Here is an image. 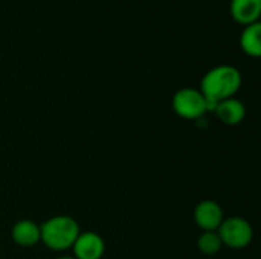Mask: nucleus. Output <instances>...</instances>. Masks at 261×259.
I'll return each instance as SVG.
<instances>
[{
	"mask_svg": "<svg viewBox=\"0 0 261 259\" xmlns=\"http://www.w3.org/2000/svg\"><path fill=\"white\" fill-rule=\"evenodd\" d=\"M243 82L242 73L231 64L216 66L208 70L200 81V92L206 101L220 102L234 98Z\"/></svg>",
	"mask_w": 261,
	"mask_h": 259,
	"instance_id": "f257e3e1",
	"label": "nucleus"
},
{
	"mask_svg": "<svg viewBox=\"0 0 261 259\" xmlns=\"http://www.w3.org/2000/svg\"><path fill=\"white\" fill-rule=\"evenodd\" d=\"M81 234L80 224L73 217L55 215L40 224V243L52 252H66L72 249Z\"/></svg>",
	"mask_w": 261,
	"mask_h": 259,
	"instance_id": "f03ea898",
	"label": "nucleus"
},
{
	"mask_svg": "<svg viewBox=\"0 0 261 259\" xmlns=\"http://www.w3.org/2000/svg\"><path fill=\"white\" fill-rule=\"evenodd\" d=\"M173 111L187 121H200L208 113L206 99L199 89L184 87L177 90L171 99Z\"/></svg>",
	"mask_w": 261,
	"mask_h": 259,
	"instance_id": "7ed1b4c3",
	"label": "nucleus"
},
{
	"mask_svg": "<svg viewBox=\"0 0 261 259\" xmlns=\"http://www.w3.org/2000/svg\"><path fill=\"white\" fill-rule=\"evenodd\" d=\"M217 234L222 244L232 250H242L251 246L254 240V229L251 223L242 217H228L222 221Z\"/></svg>",
	"mask_w": 261,
	"mask_h": 259,
	"instance_id": "20e7f679",
	"label": "nucleus"
},
{
	"mask_svg": "<svg viewBox=\"0 0 261 259\" xmlns=\"http://www.w3.org/2000/svg\"><path fill=\"white\" fill-rule=\"evenodd\" d=\"M223 220V209L217 202L203 200L194 208V223L202 232H217Z\"/></svg>",
	"mask_w": 261,
	"mask_h": 259,
	"instance_id": "39448f33",
	"label": "nucleus"
},
{
	"mask_svg": "<svg viewBox=\"0 0 261 259\" xmlns=\"http://www.w3.org/2000/svg\"><path fill=\"white\" fill-rule=\"evenodd\" d=\"M75 259H102L106 253V243L96 232H81L72 246Z\"/></svg>",
	"mask_w": 261,
	"mask_h": 259,
	"instance_id": "423d86ee",
	"label": "nucleus"
},
{
	"mask_svg": "<svg viewBox=\"0 0 261 259\" xmlns=\"http://www.w3.org/2000/svg\"><path fill=\"white\" fill-rule=\"evenodd\" d=\"M231 17L242 26H249L260 21L261 0H231Z\"/></svg>",
	"mask_w": 261,
	"mask_h": 259,
	"instance_id": "0eeeda50",
	"label": "nucleus"
},
{
	"mask_svg": "<svg viewBox=\"0 0 261 259\" xmlns=\"http://www.w3.org/2000/svg\"><path fill=\"white\" fill-rule=\"evenodd\" d=\"M11 238L18 247H34L40 243V224L29 218L18 220L11 229Z\"/></svg>",
	"mask_w": 261,
	"mask_h": 259,
	"instance_id": "6e6552de",
	"label": "nucleus"
},
{
	"mask_svg": "<svg viewBox=\"0 0 261 259\" xmlns=\"http://www.w3.org/2000/svg\"><path fill=\"white\" fill-rule=\"evenodd\" d=\"M214 113L222 124H225L228 127H236V125L242 124L243 119L246 118V107L240 99H237L234 96V98L220 101L217 104Z\"/></svg>",
	"mask_w": 261,
	"mask_h": 259,
	"instance_id": "1a4fd4ad",
	"label": "nucleus"
},
{
	"mask_svg": "<svg viewBox=\"0 0 261 259\" xmlns=\"http://www.w3.org/2000/svg\"><path fill=\"white\" fill-rule=\"evenodd\" d=\"M240 47L242 50L252 58L261 56V24L254 23L249 26H245L240 35Z\"/></svg>",
	"mask_w": 261,
	"mask_h": 259,
	"instance_id": "9d476101",
	"label": "nucleus"
},
{
	"mask_svg": "<svg viewBox=\"0 0 261 259\" xmlns=\"http://www.w3.org/2000/svg\"><path fill=\"white\" fill-rule=\"evenodd\" d=\"M223 244L217 232H202L197 238V249L206 256H213L222 250Z\"/></svg>",
	"mask_w": 261,
	"mask_h": 259,
	"instance_id": "9b49d317",
	"label": "nucleus"
},
{
	"mask_svg": "<svg viewBox=\"0 0 261 259\" xmlns=\"http://www.w3.org/2000/svg\"><path fill=\"white\" fill-rule=\"evenodd\" d=\"M55 259H75L73 256H70V255H63V256H58V258Z\"/></svg>",
	"mask_w": 261,
	"mask_h": 259,
	"instance_id": "f8f14e48",
	"label": "nucleus"
}]
</instances>
